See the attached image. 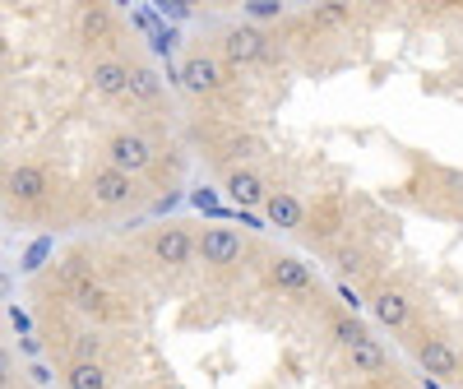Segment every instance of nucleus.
Segmentation results:
<instances>
[{
	"mask_svg": "<svg viewBox=\"0 0 463 389\" xmlns=\"http://www.w3.org/2000/svg\"><path fill=\"white\" fill-rule=\"evenodd\" d=\"M98 357H102V338L80 334V343H74V362H98Z\"/></svg>",
	"mask_w": 463,
	"mask_h": 389,
	"instance_id": "aec40b11",
	"label": "nucleus"
},
{
	"mask_svg": "<svg viewBox=\"0 0 463 389\" xmlns=\"http://www.w3.org/2000/svg\"><path fill=\"white\" fill-rule=\"evenodd\" d=\"M107 167L121 172V176H130V181H135V172H148V167H153L148 139H139V135H130V130L111 135V139H107Z\"/></svg>",
	"mask_w": 463,
	"mask_h": 389,
	"instance_id": "f257e3e1",
	"label": "nucleus"
},
{
	"mask_svg": "<svg viewBox=\"0 0 463 389\" xmlns=\"http://www.w3.org/2000/svg\"><path fill=\"white\" fill-rule=\"evenodd\" d=\"M338 269H343V274H357V269H362V255H357V251H343V255H338Z\"/></svg>",
	"mask_w": 463,
	"mask_h": 389,
	"instance_id": "4be33fe9",
	"label": "nucleus"
},
{
	"mask_svg": "<svg viewBox=\"0 0 463 389\" xmlns=\"http://www.w3.org/2000/svg\"><path fill=\"white\" fill-rule=\"evenodd\" d=\"M80 28H84V37H89V43H102V37L111 33V14H107L102 5H89V10L80 14Z\"/></svg>",
	"mask_w": 463,
	"mask_h": 389,
	"instance_id": "a211bd4d",
	"label": "nucleus"
},
{
	"mask_svg": "<svg viewBox=\"0 0 463 389\" xmlns=\"http://www.w3.org/2000/svg\"><path fill=\"white\" fill-rule=\"evenodd\" d=\"M264 181L255 176V172H246V167H232L227 172V200L237 204V209H255V204H264Z\"/></svg>",
	"mask_w": 463,
	"mask_h": 389,
	"instance_id": "0eeeda50",
	"label": "nucleus"
},
{
	"mask_svg": "<svg viewBox=\"0 0 463 389\" xmlns=\"http://www.w3.org/2000/svg\"><path fill=\"white\" fill-rule=\"evenodd\" d=\"M130 194H135V181H130V176L111 172V167H98V172H93V200H98L102 209L130 204Z\"/></svg>",
	"mask_w": 463,
	"mask_h": 389,
	"instance_id": "20e7f679",
	"label": "nucleus"
},
{
	"mask_svg": "<svg viewBox=\"0 0 463 389\" xmlns=\"http://www.w3.org/2000/svg\"><path fill=\"white\" fill-rule=\"evenodd\" d=\"M255 19H274V14H283V5H279V0H250V5H246Z\"/></svg>",
	"mask_w": 463,
	"mask_h": 389,
	"instance_id": "412c9836",
	"label": "nucleus"
},
{
	"mask_svg": "<svg viewBox=\"0 0 463 389\" xmlns=\"http://www.w3.org/2000/svg\"><path fill=\"white\" fill-rule=\"evenodd\" d=\"M176 84H181L185 93H218V84H222L218 61H209V56H185Z\"/></svg>",
	"mask_w": 463,
	"mask_h": 389,
	"instance_id": "7ed1b4c3",
	"label": "nucleus"
},
{
	"mask_svg": "<svg viewBox=\"0 0 463 389\" xmlns=\"http://www.w3.org/2000/svg\"><path fill=\"white\" fill-rule=\"evenodd\" d=\"M130 93H135L139 102H158V98H163L158 74H153L148 65H130Z\"/></svg>",
	"mask_w": 463,
	"mask_h": 389,
	"instance_id": "dca6fc26",
	"label": "nucleus"
},
{
	"mask_svg": "<svg viewBox=\"0 0 463 389\" xmlns=\"http://www.w3.org/2000/svg\"><path fill=\"white\" fill-rule=\"evenodd\" d=\"M417 362L427 366V375H440V380H454L458 375V353H454L445 338H421L417 343Z\"/></svg>",
	"mask_w": 463,
	"mask_h": 389,
	"instance_id": "39448f33",
	"label": "nucleus"
},
{
	"mask_svg": "<svg viewBox=\"0 0 463 389\" xmlns=\"http://www.w3.org/2000/svg\"><path fill=\"white\" fill-rule=\"evenodd\" d=\"M153 255H158L163 264H172V269H181L190 255H195V242H190L181 227H163L158 237H153Z\"/></svg>",
	"mask_w": 463,
	"mask_h": 389,
	"instance_id": "6e6552de",
	"label": "nucleus"
},
{
	"mask_svg": "<svg viewBox=\"0 0 463 389\" xmlns=\"http://www.w3.org/2000/svg\"><path fill=\"white\" fill-rule=\"evenodd\" d=\"M264 52H269V37H264L260 28H250V24H237V28L222 33V56H227L232 65H250V61H260Z\"/></svg>",
	"mask_w": 463,
	"mask_h": 389,
	"instance_id": "f03ea898",
	"label": "nucleus"
},
{
	"mask_svg": "<svg viewBox=\"0 0 463 389\" xmlns=\"http://www.w3.org/2000/svg\"><path fill=\"white\" fill-rule=\"evenodd\" d=\"M5 375H10V357L0 353V389H5Z\"/></svg>",
	"mask_w": 463,
	"mask_h": 389,
	"instance_id": "bb28decb",
	"label": "nucleus"
},
{
	"mask_svg": "<svg viewBox=\"0 0 463 389\" xmlns=\"http://www.w3.org/2000/svg\"><path fill=\"white\" fill-rule=\"evenodd\" d=\"M274 283L288 292H306L311 288V269L297 264V260H274Z\"/></svg>",
	"mask_w": 463,
	"mask_h": 389,
	"instance_id": "4468645a",
	"label": "nucleus"
},
{
	"mask_svg": "<svg viewBox=\"0 0 463 389\" xmlns=\"http://www.w3.org/2000/svg\"><path fill=\"white\" fill-rule=\"evenodd\" d=\"M334 338H338L343 347H353L357 338H366V329H362L357 320H347V316H343V320H334Z\"/></svg>",
	"mask_w": 463,
	"mask_h": 389,
	"instance_id": "6ab92c4d",
	"label": "nucleus"
},
{
	"mask_svg": "<svg viewBox=\"0 0 463 389\" xmlns=\"http://www.w3.org/2000/svg\"><path fill=\"white\" fill-rule=\"evenodd\" d=\"M264 213H269V223H274V227H301V218H306L301 200H297V194H288V190L264 194Z\"/></svg>",
	"mask_w": 463,
	"mask_h": 389,
	"instance_id": "9b49d317",
	"label": "nucleus"
},
{
	"mask_svg": "<svg viewBox=\"0 0 463 389\" xmlns=\"http://www.w3.org/2000/svg\"><path fill=\"white\" fill-rule=\"evenodd\" d=\"M65 384H70V389H107V371H102L98 362H74V366L65 371Z\"/></svg>",
	"mask_w": 463,
	"mask_h": 389,
	"instance_id": "2eb2a0df",
	"label": "nucleus"
},
{
	"mask_svg": "<svg viewBox=\"0 0 463 389\" xmlns=\"http://www.w3.org/2000/svg\"><path fill=\"white\" fill-rule=\"evenodd\" d=\"M28 375H33V384H52V371H47L43 362H33V366H28Z\"/></svg>",
	"mask_w": 463,
	"mask_h": 389,
	"instance_id": "b1692460",
	"label": "nucleus"
},
{
	"mask_svg": "<svg viewBox=\"0 0 463 389\" xmlns=\"http://www.w3.org/2000/svg\"><path fill=\"white\" fill-rule=\"evenodd\" d=\"M338 301H343L347 310H362V297H357L353 288H347V283H338Z\"/></svg>",
	"mask_w": 463,
	"mask_h": 389,
	"instance_id": "5701e85b",
	"label": "nucleus"
},
{
	"mask_svg": "<svg viewBox=\"0 0 463 389\" xmlns=\"http://www.w3.org/2000/svg\"><path fill=\"white\" fill-rule=\"evenodd\" d=\"M70 283H74V306H84V310L102 306V288H98L93 279L80 274V264H70Z\"/></svg>",
	"mask_w": 463,
	"mask_h": 389,
	"instance_id": "f3484780",
	"label": "nucleus"
},
{
	"mask_svg": "<svg viewBox=\"0 0 463 389\" xmlns=\"http://www.w3.org/2000/svg\"><path fill=\"white\" fill-rule=\"evenodd\" d=\"M47 190H52V181H47L43 167H14L10 172V194H14V200H24V204H37Z\"/></svg>",
	"mask_w": 463,
	"mask_h": 389,
	"instance_id": "9d476101",
	"label": "nucleus"
},
{
	"mask_svg": "<svg viewBox=\"0 0 463 389\" xmlns=\"http://www.w3.org/2000/svg\"><path fill=\"white\" fill-rule=\"evenodd\" d=\"M93 89L102 98H126L130 93V65L126 61H98L93 65Z\"/></svg>",
	"mask_w": 463,
	"mask_h": 389,
	"instance_id": "1a4fd4ad",
	"label": "nucleus"
},
{
	"mask_svg": "<svg viewBox=\"0 0 463 389\" xmlns=\"http://www.w3.org/2000/svg\"><path fill=\"white\" fill-rule=\"evenodd\" d=\"M347 357H353V366L357 371H366V375H375V371H384V347L366 334V338H357L353 347H347Z\"/></svg>",
	"mask_w": 463,
	"mask_h": 389,
	"instance_id": "ddd939ff",
	"label": "nucleus"
},
{
	"mask_svg": "<svg viewBox=\"0 0 463 389\" xmlns=\"http://www.w3.org/2000/svg\"><path fill=\"white\" fill-rule=\"evenodd\" d=\"M10 325H14L19 334H28V316H24V310H19V306H10Z\"/></svg>",
	"mask_w": 463,
	"mask_h": 389,
	"instance_id": "393cba45",
	"label": "nucleus"
},
{
	"mask_svg": "<svg viewBox=\"0 0 463 389\" xmlns=\"http://www.w3.org/2000/svg\"><path fill=\"white\" fill-rule=\"evenodd\" d=\"M19 347H24L28 357H37V353H43V338H33V334H28V338H19Z\"/></svg>",
	"mask_w": 463,
	"mask_h": 389,
	"instance_id": "a878e982",
	"label": "nucleus"
},
{
	"mask_svg": "<svg viewBox=\"0 0 463 389\" xmlns=\"http://www.w3.org/2000/svg\"><path fill=\"white\" fill-rule=\"evenodd\" d=\"M371 310H375V320H380L384 329H403V325H408V297H403V292H390V288L375 292V297H371Z\"/></svg>",
	"mask_w": 463,
	"mask_h": 389,
	"instance_id": "f8f14e48",
	"label": "nucleus"
},
{
	"mask_svg": "<svg viewBox=\"0 0 463 389\" xmlns=\"http://www.w3.org/2000/svg\"><path fill=\"white\" fill-rule=\"evenodd\" d=\"M200 251H204V264H218V269L237 264L241 260V237H237V232H227V227H209Z\"/></svg>",
	"mask_w": 463,
	"mask_h": 389,
	"instance_id": "423d86ee",
	"label": "nucleus"
}]
</instances>
